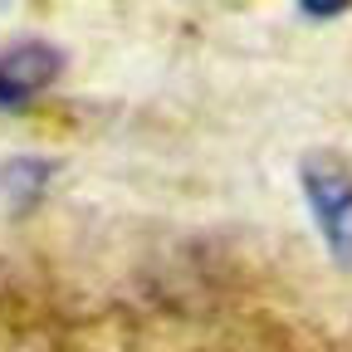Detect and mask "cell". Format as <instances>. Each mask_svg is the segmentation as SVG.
I'll list each match as a JSON object with an SVG mask.
<instances>
[{"label":"cell","mask_w":352,"mask_h":352,"mask_svg":"<svg viewBox=\"0 0 352 352\" xmlns=\"http://www.w3.org/2000/svg\"><path fill=\"white\" fill-rule=\"evenodd\" d=\"M298 182L308 196V210H314L323 245L338 264H352V166L333 152H314L303 157Z\"/></svg>","instance_id":"1"},{"label":"cell","mask_w":352,"mask_h":352,"mask_svg":"<svg viewBox=\"0 0 352 352\" xmlns=\"http://www.w3.org/2000/svg\"><path fill=\"white\" fill-rule=\"evenodd\" d=\"M64 74V54L44 39H25L0 54V108H25Z\"/></svg>","instance_id":"2"},{"label":"cell","mask_w":352,"mask_h":352,"mask_svg":"<svg viewBox=\"0 0 352 352\" xmlns=\"http://www.w3.org/2000/svg\"><path fill=\"white\" fill-rule=\"evenodd\" d=\"M50 182H54V162H44V157H10L0 166V196H10L15 206L39 201Z\"/></svg>","instance_id":"3"},{"label":"cell","mask_w":352,"mask_h":352,"mask_svg":"<svg viewBox=\"0 0 352 352\" xmlns=\"http://www.w3.org/2000/svg\"><path fill=\"white\" fill-rule=\"evenodd\" d=\"M342 6H347V0H303V10H308V15H338Z\"/></svg>","instance_id":"4"},{"label":"cell","mask_w":352,"mask_h":352,"mask_svg":"<svg viewBox=\"0 0 352 352\" xmlns=\"http://www.w3.org/2000/svg\"><path fill=\"white\" fill-rule=\"evenodd\" d=\"M6 6H10V0H0V10H6Z\"/></svg>","instance_id":"5"}]
</instances>
